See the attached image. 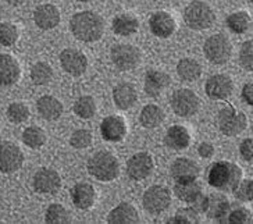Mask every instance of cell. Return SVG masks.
I'll return each mask as SVG.
<instances>
[{"mask_svg": "<svg viewBox=\"0 0 253 224\" xmlns=\"http://www.w3.org/2000/svg\"><path fill=\"white\" fill-rule=\"evenodd\" d=\"M198 153L203 159H210L214 155V146L210 142H202L199 148H198Z\"/></svg>", "mask_w": 253, "mask_h": 224, "instance_id": "obj_44", "label": "cell"}, {"mask_svg": "<svg viewBox=\"0 0 253 224\" xmlns=\"http://www.w3.org/2000/svg\"><path fill=\"white\" fill-rule=\"evenodd\" d=\"M70 30L81 42H97L104 34V21L95 11H81L71 17Z\"/></svg>", "mask_w": 253, "mask_h": 224, "instance_id": "obj_1", "label": "cell"}, {"mask_svg": "<svg viewBox=\"0 0 253 224\" xmlns=\"http://www.w3.org/2000/svg\"><path fill=\"white\" fill-rule=\"evenodd\" d=\"M239 63L241 66L245 68L246 71H252L253 70V41L249 39L244 42V45L241 47L239 52Z\"/></svg>", "mask_w": 253, "mask_h": 224, "instance_id": "obj_41", "label": "cell"}, {"mask_svg": "<svg viewBox=\"0 0 253 224\" xmlns=\"http://www.w3.org/2000/svg\"><path fill=\"white\" fill-rule=\"evenodd\" d=\"M203 52L206 59L213 64H225L231 59L232 45L230 39L223 34H216L208 38L203 45Z\"/></svg>", "mask_w": 253, "mask_h": 224, "instance_id": "obj_5", "label": "cell"}, {"mask_svg": "<svg viewBox=\"0 0 253 224\" xmlns=\"http://www.w3.org/2000/svg\"><path fill=\"white\" fill-rule=\"evenodd\" d=\"M199 97L192 90L179 88L171 95L170 106L179 117H191L199 110Z\"/></svg>", "mask_w": 253, "mask_h": 224, "instance_id": "obj_8", "label": "cell"}, {"mask_svg": "<svg viewBox=\"0 0 253 224\" xmlns=\"http://www.w3.org/2000/svg\"><path fill=\"white\" fill-rule=\"evenodd\" d=\"M74 112L78 117L81 119H92L96 113V102L95 99L89 95L81 96L74 105Z\"/></svg>", "mask_w": 253, "mask_h": 224, "instance_id": "obj_35", "label": "cell"}, {"mask_svg": "<svg viewBox=\"0 0 253 224\" xmlns=\"http://www.w3.org/2000/svg\"><path fill=\"white\" fill-rule=\"evenodd\" d=\"M174 194L178 198L179 201L185 202V203H198L203 196L202 187L194 181H182V182H175L174 185Z\"/></svg>", "mask_w": 253, "mask_h": 224, "instance_id": "obj_25", "label": "cell"}, {"mask_svg": "<svg viewBox=\"0 0 253 224\" xmlns=\"http://www.w3.org/2000/svg\"><path fill=\"white\" fill-rule=\"evenodd\" d=\"M142 205L150 215H160L167 210L171 205V194L163 185H152L142 198Z\"/></svg>", "mask_w": 253, "mask_h": 224, "instance_id": "obj_7", "label": "cell"}, {"mask_svg": "<svg viewBox=\"0 0 253 224\" xmlns=\"http://www.w3.org/2000/svg\"><path fill=\"white\" fill-rule=\"evenodd\" d=\"M136 90L134 88V85L131 84L124 83L117 85L114 90H113V100L114 105L117 106L121 110H128L135 105L136 102Z\"/></svg>", "mask_w": 253, "mask_h": 224, "instance_id": "obj_27", "label": "cell"}, {"mask_svg": "<svg viewBox=\"0 0 253 224\" xmlns=\"http://www.w3.org/2000/svg\"><path fill=\"white\" fill-rule=\"evenodd\" d=\"M166 119L163 109L157 105H146L141 110L139 114V123L145 128L159 127Z\"/></svg>", "mask_w": 253, "mask_h": 224, "instance_id": "obj_29", "label": "cell"}, {"mask_svg": "<svg viewBox=\"0 0 253 224\" xmlns=\"http://www.w3.org/2000/svg\"><path fill=\"white\" fill-rule=\"evenodd\" d=\"M202 210L208 215L209 219L216 222H225L230 213V202L223 194H211L202 196Z\"/></svg>", "mask_w": 253, "mask_h": 224, "instance_id": "obj_12", "label": "cell"}, {"mask_svg": "<svg viewBox=\"0 0 253 224\" xmlns=\"http://www.w3.org/2000/svg\"><path fill=\"white\" fill-rule=\"evenodd\" d=\"M170 84H171V78L164 71L150 70L145 75V92L152 97L159 96Z\"/></svg>", "mask_w": 253, "mask_h": 224, "instance_id": "obj_22", "label": "cell"}, {"mask_svg": "<svg viewBox=\"0 0 253 224\" xmlns=\"http://www.w3.org/2000/svg\"><path fill=\"white\" fill-rule=\"evenodd\" d=\"M177 73L184 81H196L201 78L202 66L195 59H182L177 64Z\"/></svg>", "mask_w": 253, "mask_h": 224, "instance_id": "obj_30", "label": "cell"}, {"mask_svg": "<svg viewBox=\"0 0 253 224\" xmlns=\"http://www.w3.org/2000/svg\"><path fill=\"white\" fill-rule=\"evenodd\" d=\"M218 128L227 136H235L241 134L248 126V119L242 112L235 110L232 106L227 105L223 107L217 116Z\"/></svg>", "mask_w": 253, "mask_h": 224, "instance_id": "obj_6", "label": "cell"}, {"mask_svg": "<svg viewBox=\"0 0 253 224\" xmlns=\"http://www.w3.org/2000/svg\"><path fill=\"white\" fill-rule=\"evenodd\" d=\"M235 198L241 202H252L253 199V181L249 179H242L237 187L232 189Z\"/></svg>", "mask_w": 253, "mask_h": 224, "instance_id": "obj_40", "label": "cell"}, {"mask_svg": "<svg viewBox=\"0 0 253 224\" xmlns=\"http://www.w3.org/2000/svg\"><path fill=\"white\" fill-rule=\"evenodd\" d=\"M71 201L75 205V208L88 210L95 205L96 191L89 182H78L71 188Z\"/></svg>", "mask_w": 253, "mask_h": 224, "instance_id": "obj_20", "label": "cell"}, {"mask_svg": "<svg viewBox=\"0 0 253 224\" xmlns=\"http://www.w3.org/2000/svg\"><path fill=\"white\" fill-rule=\"evenodd\" d=\"M107 222L113 224H134L139 222V215L134 205L128 202H123L117 205L114 209H112L107 216Z\"/></svg>", "mask_w": 253, "mask_h": 224, "instance_id": "obj_23", "label": "cell"}, {"mask_svg": "<svg viewBox=\"0 0 253 224\" xmlns=\"http://www.w3.org/2000/svg\"><path fill=\"white\" fill-rule=\"evenodd\" d=\"M53 78V68L45 61H38L31 68V80L35 85H47Z\"/></svg>", "mask_w": 253, "mask_h": 224, "instance_id": "obj_33", "label": "cell"}, {"mask_svg": "<svg viewBox=\"0 0 253 224\" xmlns=\"http://www.w3.org/2000/svg\"><path fill=\"white\" fill-rule=\"evenodd\" d=\"M100 134L104 141L120 142L126 138V123L124 117L119 114L116 116H107L103 119L100 124Z\"/></svg>", "mask_w": 253, "mask_h": 224, "instance_id": "obj_16", "label": "cell"}, {"mask_svg": "<svg viewBox=\"0 0 253 224\" xmlns=\"http://www.w3.org/2000/svg\"><path fill=\"white\" fill-rule=\"evenodd\" d=\"M164 142L169 148L174 150L186 149L191 143V135L184 126H172L167 130Z\"/></svg>", "mask_w": 253, "mask_h": 224, "instance_id": "obj_26", "label": "cell"}, {"mask_svg": "<svg viewBox=\"0 0 253 224\" xmlns=\"http://www.w3.org/2000/svg\"><path fill=\"white\" fill-rule=\"evenodd\" d=\"M34 21L41 30H53L60 24V11L54 4H41L34 11Z\"/></svg>", "mask_w": 253, "mask_h": 224, "instance_id": "obj_21", "label": "cell"}, {"mask_svg": "<svg viewBox=\"0 0 253 224\" xmlns=\"http://www.w3.org/2000/svg\"><path fill=\"white\" fill-rule=\"evenodd\" d=\"M25 0H6V3L7 4H10V6H14V7H17V6H21Z\"/></svg>", "mask_w": 253, "mask_h": 224, "instance_id": "obj_46", "label": "cell"}, {"mask_svg": "<svg viewBox=\"0 0 253 224\" xmlns=\"http://www.w3.org/2000/svg\"><path fill=\"white\" fill-rule=\"evenodd\" d=\"M20 32L18 28L13 23H1L0 24V45L10 47L18 41Z\"/></svg>", "mask_w": 253, "mask_h": 224, "instance_id": "obj_37", "label": "cell"}, {"mask_svg": "<svg viewBox=\"0 0 253 224\" xmlns=\"http://www.w3.org/2000/svg\"><path fill=\"white\" fill-rule=\"evenodd\" d=\"M227 27L235 34H245L246 31L251 28L252 17L246 11H235L227 17Z\"/></svg>", "mask_w": 253, "mask_h": 224, "instance_id": "obj_31", "label": "cell"}, {"mask_svg": "<svg viewBox=\"0 0 253 224\" xmlns=\"http://www.w3.org/2000/svg\"><path fill=\"white\" fill-rule=\"evenodd\" d=\"M246 3H252V0H245Z\"/></svg>", "mask_w": 253, "mask_h": 224, "instance_id": "obj_48", "label": "cell"}, {"mask_svg": "<svg viewBox=\"0 0 253 224\" xmlns=\"http://www.w3.org/2000/svg\"><path fill=\"white\" fill-rule=\"evenodd\" d=\"M244 179V172L238 165L231 162H216L210 166L208 182L216 189L232 191Z\"/></svg>", "mask_w": 253, "mask_h": 224, "instance_id": "obj_2", "label": "cell"}, {"mask_svg": "<svg viewBox=\"0 0 253 224\" xmlns=\"http://www.w3.org/2000/svg\"><path fill=\"white\" fill-rule=\"evenodd\" d=\"M80 1H84V3H88V1H90V0H80Z\"/></svg>", "mask_w": 253, "mask_h": 224, "instance_id": "obj_47", "label": "cell"}, {"mask_svg": "<svg viewBox=\"0 0 253 224\" xmlns=\"http://www.w3.org/2000/svg\"><path fill=\"white\" fill-rule=\"evenodd\" d=\"M21 67L18 60L7 53H0V87H11L20 81Z\"/></svg>", "mask_w": 253, "mask_h": 224, "instance_id": "obj_15", "label": "cell"}, {"mask_svg": "<svg viewBox=\"0 0 253 224\" xmlns=\"http://www.w3.org/2000/svg\"><path fill=\"white\" fill-rule=\"evenodd\" d=\"M242 99L245 100L249 106L253 105V84L248 83L242 88Z\"/></svg>", "mask_w": 253, "mask_h": 224, "instance_id": "obj_45", "label": "cell"}, {"mask_svg": "<svg viewBox=\"0 0 253 224\" xmlns=\"http://www.w3.org/2000/svg\"><path fill=\"white\" fill-rule=\"evenodd\" d=\"M92 133L89 130H85V128H80V130H75L71 138H70V145L75 148V149H86L89 148L90 143H92Z\"/></svg>", "mask_w": 253, "mask_h": 224, "instance_id": "obj_38", "label": "cell"}, {"mask_svg": "<svg viewBox=\"0 0 253 224\" xmlns=\"http://www.w3.org/2000/svg\"><path fill=\"white\" fill-rule=\"evenodd\" d=\"M86 169L93 179L103 182H110L117 179L120 174V163L117 157L107 150L96 152L88 160Z\"/></svg>", "mask_w": 253, "mask_h": 224, "instance_id": "obj_3", "label": "cell"}, {"mask_svg": "<svg viewBox=\"0 0 253 224\" xmlns=\"http://www.w3.org/2000/svg\"><path fill=\"white\" fill-rule=\"evenodd\" d=\"M201 222V217L199 213L192 208H184V209H178L177 213L174 215L172 219H170V223H184V224H191V223H199Z\"/></svg>", "mask_w": 253, "mask_h": 224, "instance_id": "obj_39", "label": "cell"}, {"mask_svg": "<svg viewBox=\"0 0 253 224\" xmlns=\"http://www.w3.org/2000/svg\"><path fill=\"white\" fill-rule=\"evenodd\" d=\"M23 142L31 149H41L46 143L45 131L37 126L25 128L23 133Z\"/></svg>", "mask_w": 253, "mask_h": 224, "instance_id": "obj_32", "label": "cell"}, {"mask_svg": "<svg viewBox=\"0 0 253 224\" xmlns=\"http://www.w3.org/2000/svg\"><path fill=\"white\" fill-rule=\"evenodd\" d=\"M225 222L239 224L251 223L252 222V213H251V210L246 209V208H235L234 210H230Z\"/></svg>", "mask_w": 253, "mask_h": 224, "instance_id": "obj_42", "label": "cell"}, {"mask_svg": "<svg viewBox=\"0 0 253 224\" xmlns=\"http://www.w3.org/2000/svg\"><path fill=\"white\" fill-rule=\"evenodd\" d=\"M24 165V153L20 146L13 142L0 143V173L13 174Z\"/></svg>", "mask_w": 253, "mask_h": 224, "instance_id": "obj_10", "label": "cell"}, {"mask_svg": "<svg viewBox=\"0 0 253 224\" xmlns=\"http://www.w3.org/2000/svg\"><path fill=\"white\" fill-rule=\"evenodd\" d=\"M185 24L195 31H203L210 28L216 21V14L208 3L201 0H194L186 6L184 11Z\"/></svg>", "mask_w": 253, "mask_h": 224, "instance_id": "obj_4", "label": "cell"}, {"mask_svg": "<svg viewBox=\"0 0 253 224\" xmlns=\"http://www.w3.org/2000/svg\"><path fill=\"white\" fill-rule=\"evenodd\" d=\"M155 167L153 157L148 152H138L126 162V174L135 181L148 179Z\"/></svg>", "mask_w": 253, "mask_h": 224, "instance_id": "obj_11", "label": "cell"}, {"mask_svg": "<svg viewBox=\"0 0 253 224\" xmlns=\"http://www.w3.org/2000/svg\"><path fill=\"white\" fill-rule=\"evenodd\" d=\"M45 220L47 223L52 224H64L71 222V215L68 213V210L60 205V203H52L47 209H46Z\"/></svg>", "mask_w": 253, "mask_h": 224, "instance_id": "obj_34", "label": "cell"}, {"mask_svg": "<svg viewBox=\"0 0 253 224\" xmlns=\"http://www.w3.org/2000/svg\"><path fill=\"white\" fill-rule=\"evenodd\" d=\"M150 32L157 38H170L177 30V23L170 13L157 11L150 17L149 20Z\"/></svg>", "mask_w": 253, "mask_h": 224, "instance_id": "obj_19", "label": "cell"}, {"mask_svg": "<svg viewBox=\"0 0 253 224\" xmlns=\"http://www.w3.org/2000/svg\"><path fill=\"white\" fill-rule=\"evenodd\" d=\"M61 187L60 174L53 169L43 167L38 170L34 176V188L39 194L52 195L56 194Z\"/></svg>", "mask_w": 253, "mask_h": 224, "instance_id": "obj_14", "label": "cell"}, {"mask_svg": "<svg viewBox=\"0 0 253 224\" xmlns=\"http://www.w3.org/2000/svg\"><path fill=\"white\" fill-rule=\"evenodd\" d=\"M60 64L67 74L81 77L88 68V59L78 49H64L60 53Z\"/></svg>", "mask_w": 253, "mask_h": 224, "instance_id": "obj_13", "label": "cell"}, {"mask_svg": "<svg viewBox=\"0 0 253 224\" xmlns=\"http://www.w3.org/2000/svg\"><path fill=\"white\" fill-rule=\"evenodd\" d=\"M38 113L47 121H54L63 114V103L52 95H43L37 102Z\"/></svg>", "mask_w": 253, "mask_h": 224, "instance_id": "obj_24", "label": "cell"}, {"mask_svg": "<svg viewBox=\"0 0 253 224\" xmlns=\"http://www.w3.org/2000/svg\"><path fill=\"white\" fill-rule=\"evenodd\" d=\"M110 56H112L113 64L121 71L134 70L141 63L139 49L128 44H119V45L113 46Z\"/></svg>", "mask_w": 253, "mask_h": 224, "instance_id": "obj_9", "label": "cell"}, {"mask_svg": "<svg viewBox=\"0 0 253 224\" xmlns=\"http://www.w3.org/2000/svg\"><path fill=\"white\" fill-rule=\"evenodd\" d=\"M7 117L14 124H23L30 119V109L21 102H14L7 107Z\"/></svg>", "mask_w": 253, "mask_h": 224, "instance_id": "obj_36", "label": "cell"}, {"mask_svg": "<svg viewBox=\"0 0 253 224\" xmlns=\"http://www.w3.org/2000/svg\"><path fill=\"white\" fill-rule=\"evenodd\" d=\"M239 153L244 160L246 162H252L253 159V139L252 138H246L241 142L239 145Z\"/></svg>", "mask_w": 253, "mask_h": 224, "instance_id": "obj_43", "label": "cell"}, {"mask_svg": "<svg viewBox=\"0 0 253 224\" xmlns=\"http://www.w3.org/2000/svg\"><path fill=\"white\" fill-rule=\"evenodd\" d=\"M205 90H206L209 97L216 99V100H223V99L231 96L232 90H234V83L228 75H211L206 81Z\"/></svg>", "mask_w": 253, "mask_h": 224, "instance_id": "obj_17", "label": "cell"}, {"mask_svg": "<svg viewBox=\"0 0 253 224\" xmlns=\"http://www.w3.org/2000/svg\"><path fill=\"white\" fill-rule=\"evenodd\" d=\"M170 173L172 179H175V182H182V181H194L198 179L201 169L194 160L188 157H178L172 162Z\"/></svg>", "mask_w": 253, "mask_h": 224, "instance_id": "obj_18", "label": "cell"}, {"mask_svg": "<svg viewBox=\"0 0 253 224\" xmlns=\"http://www.w3.org/2000/svg\"><path fill=\"white\" fill-rule=\"evenodd\" d=\"M112 27L116 35L129 37V35H132L138 31L139 21H138V18L135 15L126 13V14H119L117 17H114Z\"/></svg>", "mask_w": 253, "mask_h": 224, "instance_id": "obj_28", "label": "cell"}]
</instances>
